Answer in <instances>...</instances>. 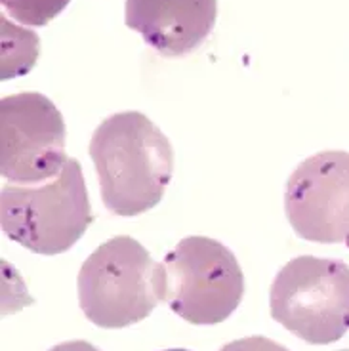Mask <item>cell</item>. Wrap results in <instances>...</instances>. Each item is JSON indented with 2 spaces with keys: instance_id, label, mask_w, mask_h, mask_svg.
Returning a JSON list of instances; mask_svg holds the SVG:
<instances>
[{
  "instance_id": "6da1fadb",
  "label": "cell",
  "mask_w": 349,
  "mask_h": 351,
  "mask_svg": "<svg viewBox=\"0 0 349 351\" xmlns=\"http://www.w3.org/2000/svg\"><path fill=\"white\" fill-rule=\"evenodd\" d=\"M101 201L117 216L157 206L174 172V151L158 126L138 111L107 117L90 140Z\"/></svg>"
},
{
  "instance_id": "7a4b0ae2",
  "label": "cell",
  "mask_w": 349,
  "mask_h": 351,
  "mask_svg": "<svg viewBox=\"0 0 349 351\" xmlns=\"http://www.w3.org/2000/svg\"><path fill=\"white\" fill-rule=\"evenodd\" d=\"M94 221L86 182L77 158L36 185H4L0 226L6 237L36 254L67 252Z\"/></svg>"
},
{
  "instance_id": "3957f363",
  "label": "cell",
  "mask_w": 349,
  "mask_h": 351,
  "mask_svg": "<svg viewBox=\"0 0 349 351\" xmlns=\"http://www.w3.org/2000/svg\"><path fill=\"white\" fill-rule=\"evenodd\" d=\"M163 265L136 239L119 235L88 256L79 271V304L101 328L140 323L163 302Z\"/></svg>"
},
{
  "instance_id": "277c9868",
  "label": "cell",
  "mask_w": 349,
  "mask_h": 351,
  "mask_svg": "<svg viewBox=\"0 0 349 351\" xmlns=\"http://www.w3.org/2000/svg\"><path fill=\"white\" fill-rule=\"evenodd\" d=\"M269 309L304 342H338L349 330V265L315 256L290 260L271 285Z\"/></svg>"
},
{
  "instance_id": "5b68a950",
  "label": "cell",
  "mask_w": 349,
  "mask_h": 351,
  "mask_svg": "<svg viewBox=\"0 0 349 351\" xmlns=\"http://www.w3.org/2000/svg\"><path fill=\"white\" fill-rule=\"evenodd\" d=\"M160 265V298L191 325H218L243 300V269L235 254L214 239H182Z\"/></svg>"
},
{
  "instance_id": "8992f818",
  "label": "cell",
  "mask_w": 349,
  "mask_h": 351,
  "mask_svg": "<svg viewBox=\"0 0 349 351\" xmlns=\"http://www.w3.org/2000/svg\"><path fill=\"white\" fill-rule=\"evenodd\" d=\"M65 123L43 94L21 92L0 99V174L18 185H36L60 174Z\"/></svg>"
},
{
  "instance_id": "52a82bcc",
  "label": "cell",
  "mask_w": 349,
  "mask_h": 351,
  "mask_svg": "<svg viewBox=\"0 0 349 351\" xmlns=\"http://www.w3.org/2000/svg\"><path fill=\"white\" fill-rule=\"evenodd\" d=\"M285 210L306 241L349 248V153L321 151L290 174Z\"/></svg>"
},
{
  "instance_id": "ba28073f",
  "label": "cell",
  "mask_w": 349,
  "mask_h": 351,
  "mask_svg": "<svg viewBox=\"0 0 349 351\" xmlns=\"http://www.w3.org/2000/svg\"><path fill=\"white\" fill-rule=\"evenodd\" d=\"M218 18V0H126L124 21L165 58L201 46Z\"/></svg>"
},
{
  "instance_id": "9c48e42d",
  "label": "cell",
  "mask_w": 349,
  "mask_h": 351,
  "mask_svg": "<svg viewBox=\"0 0 349 351\" xmlns=\"http://www.w3.org/2000/svg\"><path fill=\"white\" fill-rule=\"evenodd\" d=\"M12 18L25 25L44 27L67 8L71 0H0Z\"/></svg>"
},
{
  "instance_id": "30bf717a",
  "label": "cell",
  "mask_w": 349,
  "mask_h": 351,
  "mask_svg": "<svg viewBox=\"0 0 349 351\" xmlns=\"http://www.w3.org/2000/svg\"><path fill=\"white\" fill-rule=\"evenodd\" d=\"M221 351H290L285 346L273 342L265 336H250V338H243V340H235V342L227 343L221 348Z\"/></svg>"
},
{
  "instance_id": "8fae6325",
  "label": "cell",
  "mask_w": 349,
  "mask_h": 351,
  "mask_svg": "<svg viewBox=\"0 0 349 351\" xmlns=\"http://www.w3.org/2000/svg\"><path fill=\"white\" fill-rule=\"evenodd\" d=\"M50 351H99L97 348H94L92 343L84 342V340H75V342H65L56 346Z\"/></svg>"
},
{
  "instance_id": "7c38bea8",
  "label": "cell",
  "mask_w": 349,
  "mask_h": 351,
  "mask_svg": "<svg viewBox=\"0 0 349 351\" xmlns=\"http://www.w3.org/2000/svg\"><path fill=\"white\" fill-rule=\"evenodd\" d=\"M166 351H187V350H166Z\"/></svg>"
},
{
  "instance_id": "4fadbf2b",
  "label": "cell",
  "mask_w": 349,
  "mask_h": 351,
  "mask_svg": "<svg viewBox=\"0 0 349 351\" xmlns=\"http://www.w3.org/2000/svg\"><path fill=\"white\" fill-rule=\"evenodd\" d=\"M341 351H349V350H341Z\"/></svg>"
}]
</instances>
